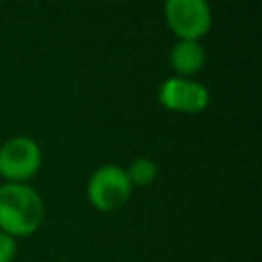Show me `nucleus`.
<instances>
[{
    "label": "nucleus",
    "instance_id": "5",
    "mask_svg": "<svg viewBox=\"0 0 262 262\" xmlns=\"http://www.w3.org/2000/svg\"><path fill=\"white\" fill-rule=\"evenodd\" d=\"M158 100L164 108L174 111V113H186V115H196L209 106L211 94L207 86L192 78H180L172 76L162 82L158 90Z\"/></svg>",
    "mask_w": 262,
    "mask_h": 262
},
{
    "label": "nucleus",
    "instance_id": "4",
    "mask_svg": "<svg viewBox=\"0 0 262 262\" xmlns=\"http://www.w3.org/2000/svg\"><path fill=\"white\" fill-rule=\"evenodd\" d=\"M43 164L41 147L35 139L16 135L0 145V176L6 182H29Z\"/></svg>",
    "mask_w": 262,
    "mask_h": 262
},
{
    "label": "nucleus",
    "instance_id": "3",
    "mask_svg": "<svg viewBox=\"0 0 262 262\" xmlns=\"http://www.w3.org/2000/svg\"><path fill=\"white\" fill-rule=\"evenodd\" d=\"M164 20L182 41H201L213 25L207 0H164Z\"/></svg>",
    "mask_w": 262,
    "mask_h": 262
},
{
    "label": "nucleus",
    "instance_id": "8",
    "mask_svg": "<svg viewBox=\"0 0 262 262\" xmlns=\"http://www.w3.org/2000/svg\"><path fill=\"white\" fill-rule=\"evenodd\" d=\"M18 252V244L12 235L0 231V262H12L16 258Z\"/></svg>",
    "mask_w": 262,
    "mask_h": 262
},
{
    "label": "nucleus",
    "instance_id": "2",
    "mask_svg": "<svg viewBox=\"0 0 262 262\" xmlns=\"http://www.w3.org/2000/svg\"><path fill=\"white\" fill-rule=\"evenodd\" d=\"M133 186L123 166L104 164L92 172L86 184V196L92 209L100 213H113L125 207L131 199Z\"/></svg>",
    "mask_w": 262,
    "mask_h": 262
},
{
    "label": "nucleus",
    "instance_id": "6",
    "mask_svg": "<svg viewBox=\"0 0 262 262\" xmlns=\"http://www.w3.org/2000/svg\"><path fill=\"white\" fill-rule=\"evenodd\" d=\"M205 49L201 41H182L178 39L170 49V66L174 70V76L180 78H192L199 74L205 66Z\"/></svg>",
    "mask_w": 262,
    "mask_h": 262
},
{
    "label": "nucleus",
    "instance_id": "7",
    "mask_svg": "<svg viewBox=\"0 0 262 262\" xmlns=\"http://www.w3.org/2000/svg\"><path fill=\"white\" fill-rule=\"evenodd\" d=\"M158 164L151 158H135L125 168V174L131 186H149L158 178Z\"/></svg>",
    "mask_w": 262,
    "mask_h": 262
},
{
    "label": "nucleus",
    "instance_id": "1",
    "mask_svg": "<svg viewBox=\"0 0 262 262\" xmlns=\"http://www.w3.org/2000/svg\"><path fill=\"white\" fill-rule=\"evenodd\" d=\"M45 219V203L29 182L0 184V231L18 237L33 235Z\"/></svg>",
    "mask_w": 262,
    "mask_h": 262
}]
</instances>
